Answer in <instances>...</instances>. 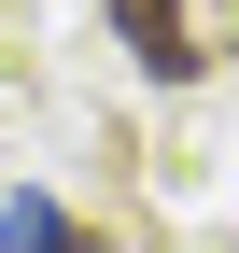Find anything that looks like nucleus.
I'll return each instance as SVG.
<instances>
[{"instance_id":"1","label":"nucleus","mask_w":239,"mask_h":253,"mask_svg":"<svg viewBox=\"0 0 239 253\" xmlns=\"http://www.w3.org/2000/svg\"><path fill=\"white\" fill-rule=\"evenodd\" d=\"M113 28H127V56H141L155 84H183V71H197V28H183V0H113Z\"/></svg>"},{"instance_id":"2","label":"nucleus","mask_w":239,"mask_h":253,"mask_svg":"<svg viewBox=\"0 0 239 253\" xmlns=\"http://www.w3.org/2000/svg\"><path fill=\"white\" fill-rule=\"evenodd\" d=\"M56 239H71L56 197H14V211H0V253H56Z\"/></svg>"}]
</instances>
